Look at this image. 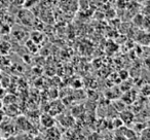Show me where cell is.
Listing matches in <instances>:
<instances>
[{
    "mask_svg": "<svg viewBox=\"0 0 150 140\" xmlns=\"http://www.w3.org/2000/svg\"><path fill=\"white\" fill-rule=\"evenodd\" d=\"M0 88H2V86H1V82H0Z\"/></svg>",
    "mask_w": 150,
    "mask_h": 140,
    "instance_id": "9",
    "label": "cell"
},
{
    "mask_svg": "<svg viewBox=\"0 0 150 140\" xmlns=\"http://www.w3.org/2000/svg\"><path fill=\"white\" fill-rule=\"evenodd\" d=\"M36 1H37V0H26L25 3H24V6L29 9V7H31L32 5L36 4Z\"/></svg>",
    "mask_w": 150,
    "mask_h": 140,
    "instance_id": "4",
    "label": "cell"
},
{
    "mask_svg": "<svg viewBox=\"0 0 150 140\" xmlns=\"http://www.w3.org/2000/svg\"><path fill=\"white\" fill-rule=\"evenodd\" d=\"M4 114H5V113L2 111V109H0V124L2 123L3 119H4Z\"/></svg>",
    "mask_w": 150,
    "mask_h": 140,
    "instance_id": "7",
    "label": "cell"
},
{
    "mask_svg": "<svg viewBox=\"0 0 150 140\" xmlns=\"http://www.w3.org/2000/svg\"><path fill=\"white\" fill-rule=\"evenodd\" d=\"M0 72H1V70H0Z\"/></svg>",
    "mask_w": 150,
    "mask_h": 140,
    "instance_id": "10",
    "label": "cell"
},
{
    "mask_svg": "<svg viewBox=\"0 0 150 140\" xmlns=\"http://www.w3.org/2000/svg\"><path fill=\"white\" fill-rule=\"evenodd\" d=\"M2 107H3V100L0 99V109H2Z\"/></svg>",
    "mask_w": 150,
    "mask_h": 140,
    "instance_id": "8",
    "label": "cell"
},
{
    "mask_svg": "<svg viewBox=\"0 0 150 140\" xmlns=\"http://www.w3.org/2000/svg\"><path fill=\"white\" fill-rule=\"evenodd\" d=\"M143 21H144V19H143V16L142 15H137L135 17V19H134V23L138 26H141L142 24H143Z\"/></svg>",
    "mask_w": 150,
    "mask_h": 140,
    "instance_id": "3",
    "label": "cell"
},
{
    "mask_svg": "<svg viewBox=\"0 0 150 140\" xmlns=\"http://www.w3.org/2000/svg\"><path fill=\"white\" fill-rule=\"evenodd\" d=\"M113 123H114V127L115 128H120V127H122V126H123V122L121 121V119H115Z\"/></svg>",
    "mask_w": 150,
    "mask_h": 140,
    "instance_id": "6",
    "label": "cell"
},
{
    "mask_svg": "<svg viewBox=\"0 0 150 140\" xmlns=\"http://www.w3.org/2000/svg\"><path fill=\"white\" fill-rule=\"evenodd\" d=\"M119 77H120L122 80H127V78L129 77V72L125 71V70H122V71L119 72Z\"/></svg>",
    "mask_w": 150,
    "mask_h": 140,
    "instance_id": "5",
    "label": "cell"
},
{
    "mask_svg": "<svg viewBox=\"0 0 150 140\" xmlns=\"http://www.w3.org/2000/svg\"><path fill=\"white\" fill-rule=\"evenodd\" d=\"M11 50V44L6 41L0 42V54L2 56H6Z\"/></svg>",
    "mask_w": 150,
    "mask_h": 140,
    "instance_id": "1",
    "label": "cell"
},
{
    "mask_svg": "<svg viewBox=\"0 0 150 140\" xmlns=\"http://www.w3.org/2000/svg\"><path fill=\"white\" fill-rule=\"evenodd\" d=\"M121 121L123 122V124H129L132 123V121H133L134 119V115L132 112H129V111H123L122 113H121Z\"/></svg>",
    "mask_w": 150,
    "mask_h": 140,
    "instance_id": "2",
    "label": "cell"
}]
</instances>
